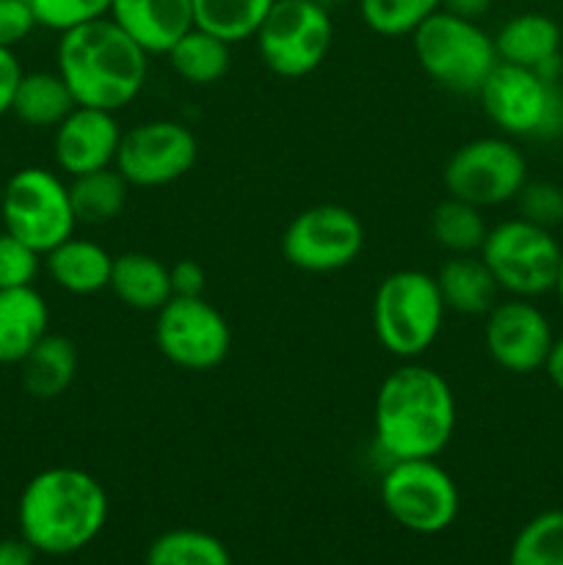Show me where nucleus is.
<instances>
[{"label":"nucleus","mask_w":563,"mask_h":565,"mask_svg":"<svg viewBox=\"0 0 563 565\" xmlns=\"http://www.w3.org/2000/svg\"><path fill=\"white\" fill-rule=\"evenodd\" d=\"M204 268L196 259H180L171 265V292L182 298H196L204 292Z\"/></svg>","instance_id":"nucleus-36"},{"label":"nucleus","mask_w":563,"mask_h":565,"mask_svg":"<svg viewBox=\"0 0 563 565\" xmlns=\"http://www.w3.org/2000/svg\"><path fill=\"white\" fill-rule=\"evenodd\" d=\"M495 47L502 64L522 66V70H533L550 81H557L561 28L552 17L539 14V11H524V14L511 17L495 33Z\"/></svg>","instance_id":"nucleus-18"},{"label":"nucleus","mask_w":563,"mask_h":565,"mask_svg":"<svg viewBox=\"0 0 563 565\" xmlns=\"http://www.w3.org/2000/svg\"><path fill=\"white\" fill-rule=\"evenodd\" d=\"M42 254L14 237L11 232H0V290L11 287H31L36 281Z\"/></svg>","instance_id":"nucleus-34"},{"label":"nucleus","mask_w":563,"mask_h":565,"mask_svg":"<svg viewBox=\"0 0 563 565\" xmlns=\"http://www.w3.org/2000/svg\"><path fill=\"white\" fill-rule=\"evenodd\" d=\"M0 193H3V182H0Z\"/></svg>","instance_id":"nucleus-43"},{"label":"nucleus","mask_w":563,"mask_h":565,"mask_svg":"<svg viewBox=\"0 0 563 565\" xmlns=\"http://www.w3.org/2000/svg\"><path fill=\"white\" fill-rule=\"evenodd\" d=\"M121 130L110 110L86 108L77 105L59 127H55L53 152L55 163L70 177L88 174V171L108 169L116 163Z\"/></svg>","instance_id":"nucleus-16"},{"label":"nucleus","mask_w":563,"mask_h":565,"mask_svg":"<svg viewBox=\"0 0 563 565\" xmlns=\"http://www.w3.org/2000/svg\"><path fill=\"white\" fill-rule=\"evenodd\" d=\"M230 42L193 25L185 36L177 39V44L166 55L182 81L193 86H208L230 72Z\"/></svg>","instance_id":"nucleus-26"},{"label":"nucleus","mask_w":563,"mask_h":565,"mask_svg":"<svg viewBox=\"0 0 563 565\" xmlns=\"http://www.w3.org/2000/svg\"><path fill=\"white\" fill-rule=\"evenodd\" d=\"M359 17L379 36H412L442 0H357Z\"/></svg>","instance_id":"nucleus-31"},{"label":"nucleus","mask_w":563,"mask_h":565,"mask_svg":"<svg viewBox=\"0 0 563 565\" xmlns=\"http://www.w3.org/2000/svg\"><path fill=\"white\" fill-rule=\"evenodd\" d=\"M445 312L434 276L425 270H395L375 290V340L392 356L417 359L439 337Z\"/></svg>","instance_id":"nucleus-5"},{"label":"nucleus","mask_w":563,"mask_h":565,"mask_svg":"<svg viewBox=\"0 0 563 565\" xmlns=\"http://www.w3.org/2000/svg\"><path fill=\"white\" fill-rule=\"evenodd\" d=\"M318 3L320 6H323V9H337V6H342V3H346V0H318Z\"/></svg>","instance_id":"nucleus-42"},{"label":"nucleus","mask_w":563,"mask_h":565,"mask_svg":"<svg viewBox=\"0 0 563 565\" xmlns=\"http://www.w3.org/2000/svg\"><path fill=\"white\" fill-rule=\"evenodd\" d=\"M508 565H563V511L535 513L513 539Z\"/></svg>","instance_id":"nucleus-30"},{"label":"nucleus","mask_w":563,"mask_h":565,"mask_svg":"<svg viewBox=\"0 0 563 565\" xmlns=\"http://www.w3.org/2000/svg\"><path fill=\"white\" fill-rule=\"evenodd\" d=\"M254 39L259 58L274 75L307 77L331 50V11L318 0H274Z\"/></svg>","instance_id":"nucleus-10"},{"label":"nucleus","mask_w":563,"mask_h":565,"mask_svg":"<svg viewBox=\"0 0 563 565\" xmlns=\"http://www.w3.org/2000/svg\"><path fill=\"white\" fill-rule=\"evenodd\" d=\"M563 246L550 230L524 218L502 221L486 232L478 257L511 298H539L555 290Z\"/></svg>","instance_id":"nucleus-8"},{"label":"nucleus","mask_w":563,"mask_h":565,"mask_svg":"<svg viewBox=\"0 0 563 565\" xmlns=\"http://www.w3.org/2000/svg\"><path fill=\"white\" fill-rule=\"evenodd\" d=\"M364 230L357 213L342 204H315L301 210L282 235L287 263L307 274H334L362 254Z\"/></svg>","instance_id":"nucleus-13"},{"label":"nucleus","mask_w":563,"mask_h":565,"mask_svg":"<svg viewBox=\"0 0 563 565\" xmlns=\"http://www.w3.org/2000/svg\"><path fill=\"white\" fill-rule=\"evenodd\" d=\"M544 373L546 379L552 381V386H555L557 392H563V337H557V340L552 342L550 353H546Z\"/></svg>","instance_id":"nucleus-40"},{"label":"nucleus","mask_w":563,"mask_h":565,"mask_svg":"<svg viewBox=\"0 0 563 565\" xmlns=\"http://www.w3.org/2000/svg\"><path fill=\"white\" fill-rule=\"evenodd\" d=\"M36 28V17L28 0H0V47L14 50Z\"/></svg>","instance_id":"nucleus-35"},{"label":"nucleus","mask_w":563,"mask_h":565,"mask_svg":"<svg viewBox=\"0 0 563 565\" xmlns=\"http://www.w3.org/2000/svg\"><path fill=\"white\" fill-rule=\"evenodd\" d=\"M386 516L417 535H436L450 527L461 511L456 480L436 458L390 461L379 486Z\"/></svg>","instance_id":"nucleus-9"},{"label":"nucleus","mask_w":563,"mask_h":565,"mask_svg":"<svg viewBox=\"0 0 563 565\" xmlns=\"http://www.w3.org/2000/svg\"><path fill=\"white\" fill-rule=\"evenodd\" d=\"M50 334V309L36 287L0 290V364H20Z\"/></svg>","instance_id":"nucleus-19"},{"label":"nucleus","mask_w":563,"mask_h":565,"mask_svg":"<svg viewBox=\"0 0 563 565\" xmlns=\"http://www.w3.org/2000/svg\"><path fill=\"white\" fill-rule=\"evenodd\" d=\"M144 565H232L230 550L204 530H169L149 544Z\"/></svg>","instance_id":"nucleus-28"},{"label":"nucleus","mask_w":563,"mask_h":565,"mask_svg":"<svg viewBox=\"0 0 563 565\" xmlns=\"http://www.w3.org/2000/svg\"><path fill=\"white\" fill-rule=\"evenodd\" d=\"M199 154L196 136L171 119L141 121L121 132L116 171L136 188L171 185L193 169Z\"/></svg>","instance_id":"nucleus-14"},{"label":"nucleus","mask_w":563,"mask_h":565,"mask_svg":"<svg viewBox=\"0 0 563 565\" xmlns=\"http://www.w3.org/2000/svg\"><path fill=\"white\" fill-rule=\"evenodd\" d=\"M412 47L425 75L453 94H478L500 64L495 36L475 20L442 9L412 33Z\"/></svg>","instance_id":"nucleus-4"},{"label":"nucleus","mask_w":563,"mask_h":565,"mask_svg":"<svg viewBox=\"0 0 563 565\" xmlns=\"http://www.w3.org/2000/svg\"><path fill=\"white\" fill-rule=\"evenodd\" d=\"M0 218L6 232L36 248L42 257L75 235L77 226L70 185L55 171L39 166L20 169L3 182Z\"/></svg>","instance_id":"nucleus-6"},{"label":"nucleus","mask_w":563,"mask_h":565,"mask_svg":"<svg viewBox=\"0 0 563 565\" xmlns=\"http://www.w3.org/2000/svg\"><path fill=\"white\" fill-rule=\"evenodd\" d=\"M158 351L171 364L193 373H208L224 364L232 348V331L224 315L204 296H171L155 320Z\"/></svg>","instance_id":"nucleus-12"},{"label":"nucleus","mask_w":563,"mask_h":565,"mask_svg":"<svg viewBox=\"0 0 563 565\" xmlns=\"http://www.w3.org/2000/svg\"><path fill=\"white\" fill-rule=\"evenodd\" d=\"M447 196L475 207H497L517 199L528 182V160L508 138L486 136L467 141L450 154L442 174Z\"/></svg>","instance_id":"nucleus-11"},{"label":"nucleus","mask_w":563,"mask_h":565,"mask_svg":"<svg viewBox=\"0 0 563 565\" xmlns=\"http://www.w3.org/2000/svg\"><path fill=\"white\" fill-rule=\"evenodd\" d=\"M456 419L450 384L425 364H401L375 395V445L390 461L436 458L450 445Z\"/></svg>","instance_id":"nucleus-1"},{"label":"nucleus","mask_w":563,"mask_h":565,"mask_svg":"<svg viewBox=\"0 0 563 565\" xmlns=\"http://www.w3.org/2000/svg\"><path fill=\"white\" fill-rule=\"evenodd\" d=\"M513 202H517L519 218L530 224L544 226V230L563 224V188L555 182H524Z\"/></svg>","instance_id":"nucleus-33"},{"label":"nucleus","mask_w":563,"mask_h":565,"mask_svg":"<svg viewBox=\"0 0 563 565\" xmlns=\"http://www.w3.org/2000/svg\"><path fill=\"white\" fill-rule=\"evenodd\" d=\"M75 108V97L59 72H25L11 103V114L28 127H59Z\"/></svg>","instance_id":"nucleus-24"},{"label":"nucleus","mask_w":563,"mask_h":565,"mask_svg":"<svg viewBox=\"0 0 563 565\" xmlns=\"http://www.w3.org/2000/svg\"><path fill=\"white\" fill-rule=\"evenodd\" d=\"M484 340L497 367L528 375L544 370L555 334L546 315L530 298H508L497 301L486 315Z\"/></svg>","instance_id":"nucleus-15"},{"label":"nucleus","mask_w":563,"mask_h":565,"mask_svg":"<svg viewBox=\"0 0 563 565\" xmlns=\"http://www.w3.org/2000/svg\"><path fill=\"white\" fill-rule=\"evenodd\" d=\"M22 386L31 397L53 401L72 386L77 375V348L70 337L44 334L20 364Z\"/></svg>","instance_id":"nucleus-23"},{"label":"nucleus","mask_w":563,"mask_h":565,"mask_svg":"<svg viewBox=\"0 0 563 565\" xmlns=\"http://www.w3.org/2000/svg\"><path fill=\"white\" fill-rule=\"evenodd\" d=\"M491 9V0H442V11L478 22Z\"/></svg>","instance_id":"nucleus-39"},{"label":"nucleus","mask_w":563,"mask_h":565,"mask_svg":"<svg viewBox=\"0 0 563 565\" xmlns=\"http://www.w3.org/2000/svg\"><path fill=\"white\" fill-rule=\"evenodd\" d=\"M434 279L447 312L467 315V318L489 315L500 296V285L484 259L475 254H453Z\"/></svg>","instance_id":"nucleus-20"},{"label":"nucleus","mask_w":563,"mask_h":565,"mask_svg":"<svg viewBox=\"0 0 563 565\" xmlns=\"http://www.w3.org/2000/svg\"><path fill=\"white\" fill-rule=\"evenodd\" d=\"M274 0H193V25L224 42H246L263 25Z\"/></svg>","instance_id":"nucleus-27"},{"label":"nucleus","mask_w":563,"mask_h":565,"mask_svg":"<svg viewBox=\"0 0 563 565\" xmlns=\"http://www.w3.org/2000/svg\"><path fill=\"white\" fill-rule=\"evenodd\" d=\"M22 75H25V72H22L14 50L0 47V116L11 114V103H14V94Z\"/></svg>","instance_id":"nucleus-37"},{"label":"nucleus","mask_w":563,"mask_h":565,"mask_svg":"<svg viewBox=\"0 0 563 565\" xmlns=\"http://www.w3.org/2000/svg\"><path fill=\"white\" fill-rule=\"evenodd\" d=\"M36 550L25 539H0V565H33Z\"/></svg>","instance_id":"nucleus-38"},{"label":"nucleus","mask_w":563,"mask_h":565,"mask_svg":"<svg viewBox=\"0 0 563 565\" xmlns=\"http://www.w3.org/2000/svg\"><path fill=\"white\" fill-rule=\"evenodd\" d=\"M557 296V301H561L563 307V254H561V268H557V281H555V290H552Z\"/></svg>","instance_id":"nucleus-41"},{"label":"nucleus","mask_w":563,"mask_h":565,"mask_svg":"<svg viewBox=\"0 0 563 565\" xmlns=\"http://www.w3.org/2000/svg\"><path fill=\"white\" fill-rule=\"evenodd\" d=\"M36 25L66 33L110 14V0H28Z\"/></svg>","instance_id":"nucleus-32"},{"label":"nucleus","mask_w":563,"mask_h":565,"mask_svg":"<svg viewBox=\"0 0 563 565\" xmlns=\"http://www.w3.org/2000/svg\"><path fill=\"white\" fill-rule=\"evenodd\" d=\"M108 491L94 475L75 467H50L33 475L17 502L20 535L50 557L86 550L108 522Z\"/></svg>","instance_id":"nucleus-2"},{"label":"nucleus","mask_w":563,"mask_h":565,"mask_svg":"<svg viewBox=\"0 0 563 565\" xmlns=\"http://www.w3.org/2000/svg\"><path fill=\"white\" fill-rule=\"evenodd\" d=\"M108 290L125 307L138 309V312H158L174 296L171 292V268L152 254H119V257H114Z\"/></svg>","instance_id":"nucleus-22"},{"label":"nucleus","mask_w":563,"mask_h":565,"mask_svg":"<svg viewBox=\"0 0 563 565\" xmlns=\"http://www.w3.org/2000/svg\"><path fill=\"white\" fill-rule=\"evenodd\" d=\"M127 191H130V182L116 171V166L72 177L70 199L77 224L99 226L114 221L125 210Z\"/></svg>","instance_id":"nucleus-25"},{"label":"nucleus","mask_w":563,"mask_h":565,"mask_svg":"<svg viewBox=\"0 0 563 565\" xmlns=\"http://www.w3.org/2000/svg\"><path fill=\"white\" fill-rule=\"evenodd\" d=\"M486 226L480 207L447 196L431 213V235L450 254H478L486 241Z\"/></svg>","instance_id":"nucleus-29"},{"label":"nucleus","mask_w":563,"mask_h":565,"mask_svg":"<svg viewBox=\"0 0 563 565\" xmlns=\"http://www.w3.org/2000/svg\"><path fill=\"white\" fill-rule=\"evenodd\" d=\"M478 97L486 119L506 136H563V92L557 81L539 72L500 61L480 86Z\"/></svg>","instance_id":"nucleus-7"},{"label":"nucleus","mask_w":563,"mask_h":565,"mask_svg":"<svg viewBox=\"0 0 563 565\" xmlns=\"http://www.w3.org/2000/svg\"><path fill=\"white\" fill-rule=\"evenodd\" d=\"M44 268L61 290L72 296H94L110 285L114 257L99 243L72 235L44 254Z\"/></svg>","instance_id":"nucleus-21"},{"label":"nucleus","mask_w":563,"mask_h":565,"mask_svg":"<svg viewBox=\"0 0 563 565\" xmlns=\"http://www.w3.org/2000/svg\"><path fill=\"white\" fill-rule=\"evenodd\" d=\"M55 66L77 105L116 114L141 94L149 53H144L110 17H103L61 33Z\"/></svg>","instance_id":"nucleus-3"},{"label":"nucleus","mask_w":563,"mask_h":565,"mask_svg":"<svg viewBox=\"0 0 563 565\" xmlns=\"http://www.w3.org/2000/svg\"><path fill=\"white\" fill-rule=\"evenodd\" d=\"M110 20L149 55H166L193 28V0H110Z\"/></svg>","instance_id":"nucleus-17"}]
</instances>
